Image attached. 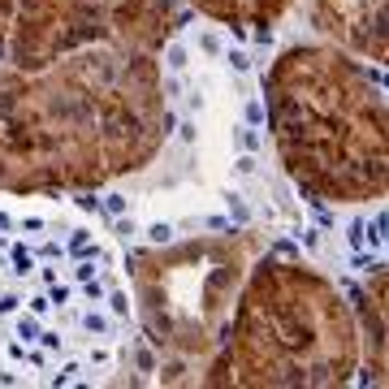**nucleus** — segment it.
Masks as SVG:
<instances>
[{
    "label": "nucleus",
    "mask_w": 389,
    "mask_h": 389,
    "mask_svg": "<svg viewBox=\"0 0 389 389\" xmlns=\"http://www.w3.org/2000/svg\"><path fill=\"white\" fill-rule=\"evenodd\" d=\"M268 147L320 212L389 195V65L333 39L285 43L259 69Z\"/></svg>",
    "instance_id": "3"
},
{
    "label": "nucleus",
    "mask_w": 389,
    "mask_h": 389,
    "mask_svg": "<svg viewBox=\"0 0 389 389\" xmlns=\"http://www.w3.org/2000/svg\"><path fill=\"white\" fill-rule=\"evenodd\" d=\"M9 9H13V0H0V39H5V22H9Z\"/></svg>",
    "instance_id": "9"
},
{
    "label": "nucleus",
    "mask_w": 389,
    "mask_h": 389,
    "mask_svg": "<svg viewBox=\"0 0 389 389\" xmlns=\"http://www.w3.org/2000/svg\"><path fill=\"white\" fill-rule=\"evenodd\" d=\"M273 243L268 229L212 225V233H173L169 243H147L125 255L139 337L161 359L156 381H173V372H195V381H203L255 259Z\"/></svg>",
    "instance_id": "5"
},
{
    "label": "nucleus",
    "mask_w": 389,
    "mask_h": 389,
    "mask_svg": "<svg viewBox=\"0 0 389 389\" xmlns=\"http://www.w3.org/2000/svg\"><path fill=\"white\" fill-rule=\"evenodd\" d=\"M173 121L151 52L87 43L52 74L0 69V186L87 191L147 165Z\"/></svg>",
    "instance_id": "2"
},
{
    "label": "nucleus",
    "mask_w": 389,
    "mask_h": 389,
    "mask_svg": "<svg viewBox=\"0 0 389 389\" xmlns=\"http://www.w3.org/2000/svg\"><path fill=\"white\" fill-rule=\"evenodd\" d=\"M337 233V255L350 264V273H389V195L363 207H337L329 221Z\"/></svg>",
    "instance_id": "6"
},
{
    "label": "nucleus",
    "mask_w": 389,
    "mask_h": 389,
    "mask_svg": "<svg viewBox=\"0 0 389 389\" xmlns=\"http://www.w3.org/2000/svg\"><path fill=\"white\" fill-rule=\"evenodd\" d=\"M359 363L350 294L294 247L273 243L255 259L203 385H350Z\"/></svg>",
    "instance_id": "4"
},
{
    "label": "nucleus",
    "mask_w": 389,
    "mask_h": 389,
    "mask_svg": "<svg viewBox=\"0 0 389 389\" xmlns=\"http://www.w3.org/2000/svg\"><path fill=\"white\" fill-rule=\"evenodd\" d=\"M350 303L359 311V333H363L359 381L389 385V273H359Z\"/></svg>",
    "instance_id": "7"
},
{
    "label": "nucleus",
    "mask_w": 389,
    "mask_h": 389,
    "mask_svg": "<svg viewBox=\"0 0 389 389\" xmlns=\"http://www.w3.org/2000/svg\"><path fill=\"white\" fill-rule=\"evenodd\" d=\"M191 13L207 18L212 26H221V31H229L233 39H268L277 26L294 13L299 0H186Z\"/></svg>",
    "instance_id": "8"
},
{
    "label": "nucleus",
    "mask_w": 389,
    "mask_h": 389,
    "mask_svg": "<svg viewBox=\"0 0 389 389\" xmlns=\"http://www.w3.org/2000/svg\"><path fill=\"white\" fill-rule=\"evenodd\" d=\"M83 217L0 199V385H104L130 355L125 259Z\"/></svg>",
    "instance_id": "1"
}]
</instances>
